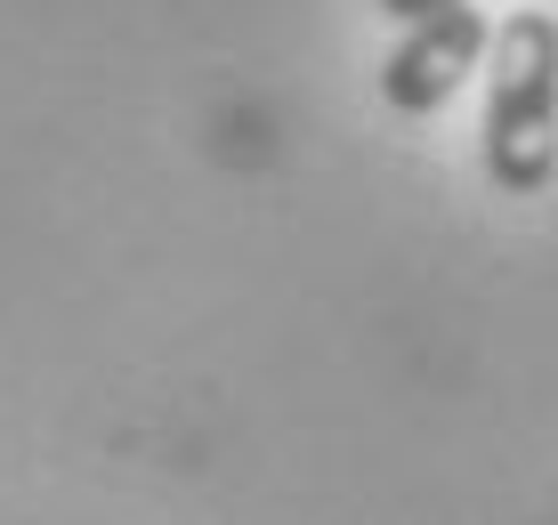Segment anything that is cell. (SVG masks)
<instances>
[{
	"mask_svg": "<svg viewBox=\"0 0 558 525\" xmlns=\"http://www.w3.org/2000/svg\"><path fill=\"white\" fill-rule=\"evenodd\" d=\"M477 162L510 203H526L558 179V16L550 9H510L494 25Z\"/></svg>",
	"mask_w": 558,
	"mask_h": 525,
	"instance_id": "obj_1",
	"label": "cell"
},
{
	"mask_svg": "<svg viewBox=\"0 0 558 525\" xmlns=\"http://www.w3.org/2000/svg\"><path fill=\"white\" fill-rule=\"evenodd\" d=\"M486 41H494L486 9H437V16H421V25H405V41L380 57V97H389V113H405V122L446 113L461 97V82L486 65Z\"/></svg>",
	"mask_w": 558,
	"mask_h": 525,
	"instance_id": "obj_2",
	"label": "cell"
},
{
	"mask_svg": "<svg viewBox=\"0 0 558 525\" xmlns=\"http://www.w3.org/2000/svg\"><path fill=\"white\" fill-rule=\"evenodd\" d=\"M380 16H397V25H421V16H437V9H461V0H373Z\"/></svg>",
	"mask_w": 558,
	"mask_h": 525,
	"instance_id": "obj_3",
	"label": "cell"
}]
</instances>
